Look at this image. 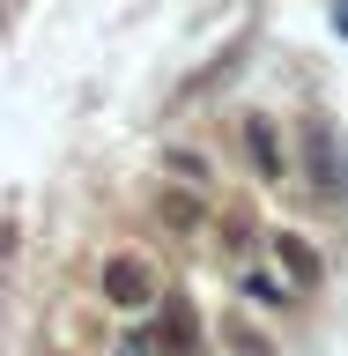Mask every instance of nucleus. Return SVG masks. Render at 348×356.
Returning a JSON list of instances; mask_svg holds the SVG:
<instances>
[{
	"label": "nucleus",
	"instance_id": "0eeeda50",
	"mask_svg": "<svg viewBox=\"0 0 348 356\" xmlns=\"http://www.w3.org/2000/svg\"><path fill=\"white\" fill-rule=\"evenodd\" d=\"M163 163L178 171V186H193V193L208 186V156H200V149H163Z\"/></svg>",
	"mask_w": 348,
	"mask_h": 356
},
{
	"label": "nucleus",
	"instance_id": "f03ea898",
	"mask_svg": "<svg viewBox=\"0 0 348 356\" xmlns=\"http://www.w3.org/2000/svg\"><path fill=\"white\" fill-rule=\"evenodd\" d=\"M267 245H274V267H282V275H289L297 289H319V282H326V260H319V252H311V245L297 238V230H274Z\"/></svg>",
	"mask_w": 348,
	"mask_h": 356
},
{
	"label": "nucleus",
	"instance_id": "39448f33",
	"mask_svg": "<svg viewBox=\"0 0 348 356\" xmlns=\"http://www.w3.org/2000/svg\"><path fill=\"white\" fill-rule=\"evenodd\" d=\"M245 156H252V171L267 178V186H282V141H274V119H260V111H252V119H245Z\"/></svg>",
	"mask_w": 348,
	"mask_h": 356
},
{
	"label": "nucleus",
	"instance_id": "f257e3e1",
	"mask_svg": "<svg viewBox=\"0 0 348 356\" xmlns=\"http://www.w3.org/2000/svg\"><path fill=\"white\" fill-rule=\"evenodd\" d=\"M97 289H104L111 312H149V305H163V282H156V267L141 260V252H104Z\"/></svg>",
	"mask_w": 348,
	"mask_h": 356
},
{
	"label": "nucleus",
	"instance_id": "1a4fd4ad",
	"mask_svg": "<svg viewBox=\"0 0 348 356\" xmlns=\"http://www.w3.org/2000/svg\"><path fill=\"white\" fill-rule=\"evenodd\" d=\"M333 22H341V38H348V0H341V8H333Z\"/></svg>",
	"mask_w": 348,
	"mask_h": 356
},
{
	"label": "nucleus",
	"instance_id": "7ed1b4c3",
	"mask_svg": "<svg viewBox=\"0 0 348 356\" xmlns=\"http://www.w3.org/2000/svg\"><path fill=\"white\" fill-rule=\"evenodd\" d=\"M156 349L163 356H193L200 349V319H193V305H185V297H163V319H156Z\"/></svg>",
	"mask_w": 348,
	"mask_h": 356
},
{
	"label": "nucleus",
	"instance_id": "423d86ee",
	"mask_svg": "<svg viewBox=\"0 0 348 356\" xmlns=\"http://www.w3.org/2000/svg\"><path fill=\"white\" fill-rule=\"evenodd\" d=\"M222 341H230V356H274V341L252 319H222Z\"/></svg>",
	"mask_w": 348,
	"mask_h": 356
},
{
	"label": "nucleus",
	"instance_id": "20e7f679",
	"mask_svg": "<svg viewBox=\"0 0 348 356\" xmlns=\"http://www.w3.org/2000/svg\"><path fill=\"white\" fill-rule=\"evenodd\" d=\"M238 297H252L260 312H289V305H297V282H289L282 267H245V275H238Z\"/></svg>",
	"mask_w": 348,
	"mask_h": 356
},
{
	"label": "nucleus",
	"instance_id": "6e6552de",
	"mask_svg": "<svg viewBox=\"0 0 348 356\" xmlns=\"http://www.w3.org/2000/svg\"><path fill=\"white\" fill-rule=\"evenodd\" d=\"M156 208H163V222H171V230H193V222H200V200H185V193H163Z\"/></svg>",
	"mask_w": 348,
	"mask_h": 356
}]
</instances>
